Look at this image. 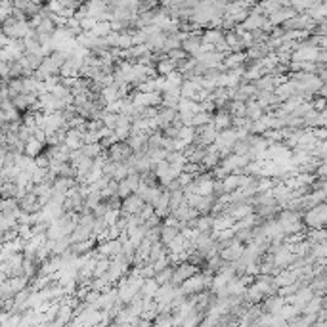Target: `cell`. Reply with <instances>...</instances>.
<instances>
[{
  "label": "cell",
  "mask_w": 327,
  "mask_h": 327,
  "mask_svg": "<svg viewBox=\"0 0 327 327\" xmlns=\"http://www.w3.org/2000/svg\"><path fill=\"white\" fill-rule=\"evenodd\" d=\"M128 164L126 163H117L115 164V172H113V178L119 182V180H122V178H126V174H128Z\"/></svg>",
  "instance_id": "cell-39"
},
{
  "label": "cell",
  "mask_w": 327,
  "mask_h": 327,
  "mask_svg": "<svg viewBox=\"0 0 327 327\" xmlns=\"http://www.w3.org/2000/svg\"><path fill=\"white\" fill-rule=\"evenodd\" d=\"M178 289L182 291V294H194V293H199V291H203V289H208V287L205 285L203 274L197 270L194 276H190L188 280H184L182 284L178 285Z\"/></svg>",
  "instance_id": "cell-4"
},
{
  "label": "cell",
  "mask_w": 327,
  "mask_h": 327,
  "mask_svg": "<svg viewBox=\"0 0 327 327\" xmlns=\"http://www.w3.org/2000/svg\"><path fill=\"white\" fill-rule=\"evenodd\" d=\"M199 268H197L196 264H192V262L188 260H180L178 264H174V270H172V278H170V284L172 285H178L182 284L184 280H188L190 276H194Z\"/></svg>",
  "instance_id": "cell-3"
},
{
  "label": "cell",
  "mask_w": 327,
  "mask_h": 327,
  "mask_svg": "<svg viewBox=\"0 0 327 327\" xmlns=\"http://www.w3.org/2000/svg\"><path fill=\"white\" fill-rule=\"evenodd\" d=\"M122 276H124V274H122V270H120V268L117 266V264H115V262L111 260L109 268L106 270V274H104L102 278H104V280H106L109 285H113V284H117V282H119Z\"/></svg>",
  "instance_id": "cell-23"
},
{
  "label": "cell",
  "mask_w": 327,
  "mask_h": 327,
  "mask_svg": "<svg viewBox=\"0 0 327 327\" xmlns=\"http://www.w3.org/2000/svg\"><path fill=\"white\" fill-rule=\"evenodd\" d=\"M113 134L117 136V140H126L128 134H130V117L128 115H122L117 113V119L113 124Z\"/></svg>",
  "instance_id": "cell-9"
},
{
  "label": "cell",
  "mask_w": 327,
  "mask_h": 327,
  "mask_svg": "<svg viewBox=\"0 0 327 327\" xmlns=\"http://www.w3.org/2000/svg\"><path fill=\"white\" fill-rule=\"evenodd\" d=\"M157 282L155 280H144V284H142V287H140V293L144 294V296H153L155 294V291H157Z\"/></svg>",
  "instance_id": "cell-35"
},
{
  "label": "cell",
  "mask_w": 327,
  "mask_h": 327,
  "mask_svg": "<svg viewBox=\"0 0 327 327\" xmlns=\"http://www.w3.org/2000/svg\"><path fill=\"white\" fill-rule=\"evenodd\" d=\"M164 56L170 58V60H174V62H182V60H186V58H190V54L186 52L182 46H180V48H174V50H168Z\"/></svg>",
  "instance_id": "cell-37"
},
{
  "label": "cell",
  "mask_w": 327,
  "mask_h": 327,
  "mask_svg": "<svg viewBox=\"0 0 327 327\" xmlns=\"http://www.w3.org/2000/svg\"><path fill=\"white\" fill-rule=\"evenodd\" d=\"M100 140V132L98 130H86L82 136V144H96Z\"/></svg>",
  "instance_id": "cell-41"
},
{
  "label": "cell",
  "mask_w": 327,
  "mask_h": 327,
  "mask_svg": "<svg viewBox=\"0 0 327 327\" xmlns=\"http://www.w3.org/2000/svg\"><path fill=\"white\" fill-rule=\"evenodd\" d=\"M42 58L44 56L42 54H29V52H25L23 54V64L27 66V69H31V71H34L36 67L40 66V62H42Z\"/></svg>",
  "instance_id": "cell-32"
},
{
  "label": "cell",
  "mask_w": 327,
  "mask_h": 327,
  "mask_svg": "<svg viewBox=\"0 0 327 327\" xmlns=\"http://www.w3.org/2000/svg\"><path fill=\"white\" fill-rule=\"evenodd\" d=\"M115 142H117V136H115V134H108V136H102V138H100V140H98L100 148H102L104 152L108 150L109 146H113V144H115Z\"/></svg>",
  "instance_id": "cell-40"
},
{
  "label": "cell",
  "mask_w": 327,
  "mask_h": 327,
  "mask_svg": "<svg viewBox=\"0 0 327 327\" xmlns=\"http://www.w3.org/2000/svg\"><path fill=\"white\" fill-rule=\"evenodd\" d=\"M6 88H8V96L14 98L18 94H23V80L22 78H8L6 80Z\"/></svg>",
  "instance_id": "cell-31"
},
{
  "label": "cell",
  "mask_w": 327,
  "mask_h": 327,
  "mask_svg": "<svg viewBox=\"0 0 327 327\" xmlns=\"http://www.w3.org/2000/svg\"><path fill=\"white\" fill-rule=\"evenodd\" d=\"M180 234V230L178 226H170V224H161V236H159V240L163 241L164 245L168 243V241H172Z\"/></svg>",
  "instance_id": "cell-28"
},
{
  "label": "cell",
  "mask_w": 327,
  "mask_h": 327,
  "mask_svg": "<svg viewBox=\"0 0 327 327\" xmlns=\"http://www.w3.org/2000/svg\"><path fill=\"white\" fill-rule=\"evenodd\" d=\"M180 92L178 90H161V106L163 108H174L178 106Z\"/></svg>",
  "instance_id": "cell-19"
},
{
  "label": "cell",
  "mask_w": 327,
  "mask_h": 327,
  "mask_svg": "<svg viewBox=\"0 0 327 327\" xmlns=\"http://www.w3.org/2000/svg\"><path fill=\"white\" fill-rule=\"evenodd\" d=\"M56 29H58V25H56V22L52 18H42V22L34 27L36 36H54Z\"/></svg>",
  "instance_id": "cell-15"
},
{
  "label": "cell",
  "mask_w": 327,
  "mask_h": 327,
  "mask_svg": "<svg viewBox=\"0 0 327 327\" xmlns=\"http://www.w3.org/2000/svg\"><path fill=\"white\" fill-rule=\"evenodd\" d=\"M182 75L178 73V71H172V73H168V75H164V86L163 90H178L180 84H182Z\"/></svg>",
  "instance_id": "cell-26"
},
{
  "label": "cell",
  "mask_w": 327,
  "mask_h": 327,
  "mask_svg": "<svg viewBox=\"0 0 327 327\" xmlns=\"http://www.w3.org/2000/svg\"><path fill=\"white\" fill-rule=\"evenodd\" d=\"M210 122L214 124L216 130H224V128L232 126V115H230V111L226 108H216L212 111V120Z\"/></svg>",
  "instance_id": "cell-11"
},
{
  "label": "cell",
  "mask_w": 327,
  "mask_h": 327,
  "mask_svg": "<svg viewBox=\"0 0 327 327\" xmlns=\"http://www.w3.org/2000/svg\"><path fill=\"white\" fill-rule=\"evenodd\" d=\"M12 106L16 109H20L22 113H25L27 109H29V104H27V98H25V94H18V96H14V98H10Z\"/></svg>",
  "instance_id": "cell-36"
},
{
  "label": "cell",
  "mask_w": 327,
  "mask_h": 327,
  "mask_svg": "<svg viewBox=\"0 0 327 327\" xmlns=\"http://www.w3.org/2000/svg\"><path fill=\"white\" fill-rule=\"evenodd\" d=\"M29 2H31V0H12V6L23 12L25 8H27V6H29Z\"/></svg>",
  "instance_id": "cell-47"
},
{
  "label": "cell",
  "mask_w": 327,
  "mask_h": 327,
  "mask_svg": "<svg viewBox=\"0 0 327 327\" xmlns=\"http://www.w3.org/2000/svg\"><path fill=\"white\" fill-rule=\"evenodd\" d=\"M111 31V27H109V22H98L94 25V29L90 31L92 34H96V36H106V34Z\"/></svg>",
  "instance_id": "cell-38"
},
{
  "label": "cell",
  "mask_w": 327,
  "mask_h": 327,
  "mask_svg": "<svg viewBox=\"0 0 327 327\" xmlns=\"http://www.w3.org/2000/svg\"><path fill=\"white\" fill-rule=\"evenodd\" d=\"M0 184H2V178H0Z\"/></svg>",
  "instance_id": "cell-50"
},
{
  "label": "cell",
  "mask_w": 327,
  "mask_h": 327,
  "mask_svg": "<svg viewBox=\"0 0 327 327\" xmlns=\"http://www.w3.org/2000/svg\"><path fill=\"white\" fill-rule=\"evenodd\" d=\"M164 252H166V245H164L161 240L155 241V243L150 245V252H148V258H146V262H148V264H152V262H155L159 256H163Z\"/></svg>",
  "instance_id": "cell-21"
},
{
  "label": "cell",
  "mask_w": 327,
  "mask_h": 327,
  "mask_svg": "<svg viewBox=\"0 0 327 327\" xmlns=\"http://www.w3.org/2000/svg\"><path fill=\"white\" fill-rule=\"evenodd\" d=\"M0 136H2V126H0Z\"/></svg>",
  "instance_id": "cell-49"
},
{
  "label": "cell",
  "mask_w": 327,
  "mask_h": 327,
  "mask_svg": "<svg viewBox=\"0 0 327 327\" xmlns=\"http://www.w3.org/2000/svg\"><path fill=\"white\" fill-rule=\"evenodd\" d=\"M44 146H46V144L40 142V140H36V138H29V140L25 142V146H23V153L29 155V157H36V155L44 150Z\"/></svg>",
  "instance_id": "cell-22"
},
{
  "label": "cell",
  "mask_w": 327,
  "mask_h": 327,
  "mask_svg": "<svg viewBox=\"0 0 327 327\" xmlns=\"http://www.w3.org/2000/svg\"><path fill=\"white\" fill-rule=\"evenodd\" d=\"M310 104H312V109H316V111L326 109V98H322V96H314V100H310Z\"/></svg>",
  "instance_id": "cell-43"
},
{
  "label": "cell",
  "mask_w": 327,
  "mask_h": 327,
  "mask_svg": "<svg viewBox=\"0 0 327 327\" xmlns=\"http://www.w3.org/2000/svg\"><path fill=\"white\" fill-rule=\"evenodd\" d=\"M224 40V31L220 27H207L205 31H201V42L214 46V44Z\"/></svg>",
  "instance_id": "cell-12"
},
{
  "label": "cell",
  "mask_w": 327,
  "mask_h": 327,
  "mask_svg": "<svg viewBox=\"0 0 327 327\" xmlns=\"http://www.w3.org/2000/svg\"><path fill=\"white\" fill-rule=\"evenodd\" d=\"M296 12L291 8V6H287V8H280V10L272 12L270 16H268V22L272 23V25H282L285 20H289V18H293Z\"/></svg>",
  "instance_id": "cell-16"
},
{
  "label": "cell",
  "mask_w": 327,
  "mask_h": 327,
  "mask_svg": "<svg viewBox=\"0 0 327 327\" xmlns=\"http://www.w3.org/2000/svg\"><path fill=\"white\" fill-rule=\"evenodd\" d=\"M8 73H10V62H0V76L8 78Z\"/></svg>",
  "instance_id": "cell-46"
},
{
  "label": "cell",
  "mask_w": 327,
  "mask_h": 327,
  "mask_svg": "<svg viewBox=\"0 0 327 327\" xmlns=\"http://www.w3.org/2000/svg\"><path fill=\"white\" fill-rule=\"evenodd\" d=\"M199 88H201V86L197 84L196 80L188 78V80H182V84H180V88H178V92H180V96H182V98H194Z\"/></svg>",
  "instance_id": "cell-24"
},
{
  "label": "cell",
  "mask_w": 327,
  "mask_h": 327,
  "mask_svg": "<svg viewBox=\"0 0 327 327\" xmlns=\"http://www.w3.org/2000/svg\"><path fill=\"white\" fill-rule=\"evenodd\" d=\"M10 2H12V0H10Z\"/></svg>",
  "instance_id": "cell-51"
},
{
  "label": "cell",
  "mask_w": 327,
  "mask_h": 327,
  "mask_svg": "<svg viewBox=\"0 0 327 327\" xmlns=\"http://www.w3.org/2000/svg\"><path fill=\"white\" fill-rule=\"evenodd\" d=\"M194 136H196V126H192V124H182L180 126V130H178V138L182 140V142L190 144L194 140Z\"/></svg>",
  "instance_id": "cell-34"
},
{
  "label": "cell",
  "mask_w": 327,
  "mask_h": 327,
  "mask_svg": "<svg viewBox=\"0 0 327 327\" xmlns=\"http://www.w3.org/2000/svg\"><path fill=\"white\" fill-rule=\"evenodd\" d=\"M243 247H245V245H241L240 241H236V238H234V243H230V245H226V247H222V249L218 251V256H220L224 262L238 260V258L241 256V252H243Z\"/></svg>",
  "instance_id": "cell-8"
},
{
  "label": "cell",
  "mask_w": 327,
  "mask_h": 327,
  "mask_svg": "<svg viewBox=\"0 0 327 327\" xmlns=\"http://www.w3.org/2000/svg\"><path fill=\"white\" fill-rule=\"evenodd\" d=\"M245 64V54L243 52H230L222 58V66L226 69H238V67H243Z\"/></svg>",
  "instance_id": "cell-13"
},
{
  "label": "cell",
  "mask_w": 327,
  "mask_h": 327,
  "mask_svg": "<svg viewBox=\"0 0 327 327\" xmlns=\"http://www.w3.org/2000/svg\"><path fill=\"white\" fill-rule=\"evenodd\" d=\"M88 238H92V230L88 228V226H80V224H76L73 232L69 234V240L71 241H84Z\"/></svg>",
  "instance_id": "cell-27"
},
{
  "label": "cell",
  "mask_w": 327,
  "mask_h": 327,
  "mask_svg": "<svg viewBox=\"0 0 327 327\" xmlns=\"http://www.w3.org/2000/svg\"><path fill=\"white\" fill-rule=\"evenodd\" d=\"M132 153L134 152L128 148V144L124 142V140H117L113 146H109L108 150L104 152V157L109 159V161H113V163H126L130 159Z\"/></svg>",
  "instance_id": "cell-2"
},
{
  "label": "cell",
  "mask_w": 327,
  "mask_h": 327,
  "mask_svg": "<svg viewBox=\"0 0 327 327\" xmlns=\"http://www.w3.org/2000/svg\"><path fill=\"white\" fill-rule=\"evenodd\" d=\"M210 120H212V113H208V111H196L194 117H192V126H203V124H207Z\"/></svg>",
  "instance_id": "cell-33"
},
{
  "label": "cell",
  "mask_w": 327,
  "mask_h": 327,
  "mask_svg": "<svg viewBox=\"0 0 327 327\" xmlns=\"http://www.w3.org/2000/svg\"><path fill=\"white\" fill-rule=\"evenodd\" d=\"M138 214H140V216H142L144 220H146V218H150V216H152V214H155V208H153L152 203H144L142 210H140Z\"/></svg>",
  "instance_id": "cell-44"
},
{
  "label": "cell",
  "mask_w": 327,
  "mask_h": 327,
  "mask_svg": "<svg viewBox=\"0 0 327 327\" xmlns=\"http://www.w3.org/2000/svg\"><path fill=\"white\" fill-rule=\"evenodd\" d=\"M172 270H174V266H164L163 270H159V272H155V276H153V280L157 282V285L170 284V278H172Z\"/></svg>",
  "instance_id": "cell-30"
},
{
  "label": "cell",
  "mask_w": 327,
  "mask_h": 327,
  "mask_svg": "<svg viewBox=\"0 0 327 327\" xmlns=\"http://www.w3.org/2000/svg\"><path fill=\"white\" fill-rule=\"evenodd\" d=\"M155 71H157V75H161V76L168 75V73L176 71V62L174 60H170V58H166V56H163L161 60H157Z\"/></svg>",
  "instance_id": "cell-17"
},
{
  "label": "cell",
  "mask_w": 327,
  "mask_h": 327,
  "mask_svg": "<svg viewBox=\"0 0 327 327\" xmlns=\"http://www.w3.org/2000/svg\"><path fill=\"white\" fill-rule=\"evenodd\" d=\"M285 304L284 296H280V294H268V296H264L260 300V308L264 314H278L280 312V308Z\"/></svg>",
  "instance_id": "cell-10"
},
{
  "label": "cell",
  "mask_w": 327,
  "mask_h": 327,
  "mask_svg": "<svg viewBox=\"0 0 327 327\" xmlns=\"http://www.w3.org/2000/svg\"><path fill=\"white\" fill-rule=\"evenodd\" d=\"M33 71L27 69V66L23 64V60H12L10 62V73H8V78H22V76L31 75Z\"/></svg>",
  "instance_id": "cell-14"
},
{
  "label": "cell",
  "mask_w": 327,
  "mask_h": 327,
  "mask_svg": "<svg viewBox=\"0 0 327 327\" xmlns=\"http://www.w3.org/2000/svg\"><path fill=\"white\" fill-rule=\"evenodd\" d=\"M18 207L22 208L23 212H27V214H34V212H38L42 208V203L38 201V197L34 196L33 192L25 190L22 196L18 197Z\"/></svg>",
  "instance_id": "cell-5"
},
{
  "label": "cell",
  "mask_w": 327,
  "mask_h": 327,
  "mask_svg": "<svg viewBox=\"0 0 327 327\" xmlns=\"http://www.w3.org/2000/svg\"><path fill=\"white\" fill-rule=\"evenodd\" d=\"M31 29H33V27H31L29 20H23V22H16L14 25H10V27H2V33L6 34L10 40H22V38L27 36V33H29Z\"/></svg>",
  "instance_id": "cell-7"
},
{
  "label": "cell",
  "mask_w": 327,
  "mask_h": 327,
  "mask_svg": "<svg viewBox=\"0 0 327 327\" xmlns=\"http://www.w3.org/2000/svg\"><path fill=\"white\" fill-rule=\"evenodd\" d=\"M25 192L23 188L16 184V182H4V184H0V197H20Z\"/></svg>",
  "instance_id": "cell-20"
},
{
  "label": "cell",
  "mask_w": 327,
  "mask_h": 327,
  "mask_svg": "<svg viewBox=\"0 0 327 327\" xmlns=\"http://www.w3.org/2000/svg\"><path fill=\"white\" fill-rule=\"evenodd\" d=\"M176 180H178V184H180V188H184V186L192 184V180H194V176L190 174V172H186V170H182L180 174L176 176Z\"/></svg>",
  "instance_id": "cell-42"
},
{
  "label": "cell",
  "mask_w": 327,
  "mask_h": 327,
  "mask_svg": "<svg viewBox=\"0 0 327 327\" xmlns=\"http://www.w3.org/2000/svg\"><path fill=\"white\" fill-rule=\"evenodd\" d=\"M310 132L316 136L318 140H327V130L326 126H314V128H310Z\"/></svg>",
  "instance_id": "cell-45"
},
{
  "label": "cell",
  "mask_w": 327,
  "mask_h": 327,
  "mask_svg": "<svg viewBox=\"0 0 327 327\" xmlns=\"http://www.w3.org/2000/svg\"><path fill=\"white\" fill-rule=\"evenodd\" d=\"M194 230L196 232H214L212 230V216L210 214H199L194 220Z\"/></svg>",
  "instance_id": "cell-25"
},
{
  "label": "cell",
  "mask_w": 327,
  "mask_h": 327,
  "mask_svg": "<svg viewBox=\"0 0 327 327\" xmlns=\"http://www.w3.org/2000/svg\"><path fill=\"white\" fill-rule=\"evenodd\" d=\"M4 205H6V201H4V197H0V212L4 210Z\"/></svg>",
  "instance_id": "cell-48"
},
{
  "label": "cell",
  "mask_w": 327,
  "mask_h": 327,
  "mask_svg": "<svg viewBox=\"0 0 327 327\" xmlns=\"http://www.w3.org/2000/svg\"><path fill=\"white\" fill-rule=\"evenodd\" d=\"M144 201L142 197L138 194H128L124 199H120V214L124 216H130V214H138L144 207Z\"/></svg>",
  "instance_id": "cell-6"
},
{
  "label": "cell",
  "mask_w": 327,
  "mask_h": 327,
  "mask_svg": "<svg viewBox=\"0 0 327 327\" xmlns=\"http://www.w3.org/2000/svg\"><path fill=\"white\" fill-rule=\"evenodd\" d=\"M302 222H304L306 228H310V230L326 228V222H327L326 201H324V203H318V205L310 207L308 210H304V212H302Z\"/></svg>",
  "instance_id": "cell-1"
},
{
  "label": "cell",
  "mask_w": 327,
  "mask_h": 327,
  "mask_svg": "<svg viewBox=\"0 0 327 327\" xmlns=\"http://www.w3.org/2000/svg\"><path fill=\"white\" fill-rule=\"evenodd\" d=\"M80 152H82V155L84 157H90V159H96V157H100L102 153H104V150L100 148V144H82L80 146Z\"/></svg>",
  "instance_id": "cell-29"
},
{
  "label": "cell",
  "mask_w": 327,
  "mask_h": 327,
  "mask_svg": "<svg viewBox=\"0 0 327 327\" xmlns=\"http://www.w3.org/2000/svg\"><path fill=\"white\" fill-rule=\"evenodd\" d=\"M222 186H224V192H226V194L236 192L241 186V174H238V172H230V174H226L222 178Z\"/></svg>",
  "instance_id": "cell-18"
}]
</instances>
